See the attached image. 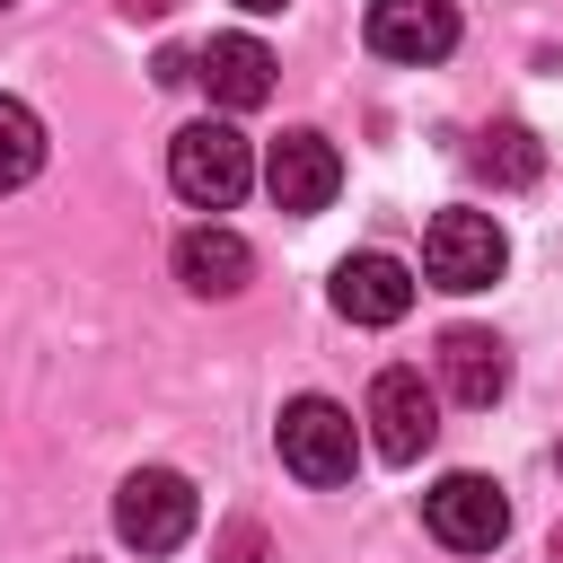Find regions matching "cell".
<instances>
[{
	"label": "cell",
	"instance_id": "d6986e66",
	"mask_svg": "<svg viewBox=\"0 0 563 563\" xmlns=\"http://www.w3.org/2000/svg\"><path fill=\"white\" fill-rule=\"evenodd\" d=\"M554 466H563V449H554Z\"/></svg>",
	"mask_w": 563,
	"mask_h": 563
},
{
	"label": "cell",
	"instance_id": "ac0fdd59",
	"mask_svg": "<svg viewBox=\"0 0 563 563\" xmlns=\"http://www.w3.org/2000/svg\"><path fill=\"white\" fill-rule=\"evenodd\" d=\"M554 563H563V528H554Z\"/></svg>",
	"mask_w": 563,
	"mask_h": 563
},
{
	"label": "cell",
	"instance_id": "2e32d148",
	"mask_svg": "<svg viewBox=\"0 0 563 563\" xmlns=\"http://www.w3.org/2000/svg\"><path fill=\"white\" fill-rule=\"evenodd\" d=\"M123 9H132V18H167L176 0H123Z\"/></svg>",
	"mask_w": 563,
	"mask_h": 563
},
{
	"label": "cell",
	"instance_id": "7c38bea8",
	"mask_svg": "<svg viewBox=\"0 0 563 563\" xmlns=\"http://www.w3.org/2000/svg\"><path fill=\"white\" fill-rule=\"evenodd\" d=\"M246 273H255V246L238 238V229H185L176 238V282L194 290V299H238L246 290Z\"/></svg>",
	"mask_w": 563,
	"mask_h": 563
},
{
	"label": "cell",
	"instance_id": "5bb4252c",
	"mask_svg": "<svg viewBox=\"0 0 563 563\" xmlns=\"http://www.w3.org/2000/svg\"><path fill=\"white\" fill-rule=\"evenodd\" d=\"M35 167H44V123L26 97H0V194H18Z\"/></svg>",
	"mask_w": 563,
	"mask_h": 563
},
{
	"label": "cell",
	"instance_id": "e0dca14e",
	"mask_svg": "<svg viewBox=\"0 0 563 563\" xmlns=\"http://www.w3.org/2000/svg\"><path fill=\"white\" fill-rule=\"evenodd\" d=\"M238 9H246V18H273V9H290V0H238Z\"/></svg>",
	"mask_w": 563,
	"mask_h": 563
},
{
	"label": "cell",
	"instance_id": "9a60e30c",
	"mask_svg": "<svg viewBox=\"0 0 563 563\" xmlns=\"http://www.w3.org/2000/svg\"><path fill=\"white\" fill-rule=\"evenodd\" d=\"M229 563H264V537H255V528H246V519H238V528H229Z\"/></svg>",
	"mask_w": 563,
	"mask_h": 563
},
{
	"label": "cell",
	"instance_id": "7a4b0ae2",
	"mask_svg": "<svg viewBox=\"0 0 563 563\" xmlns=\"http://www.w3.org/2000/svg\"><path fill=\"white\" fill-rule=\"evenodd\" d=\"M273 449H282V466L299 475V484H352V466H361V431H352V413L334 405V396H290L282 405V422H273Z\"/></svg>",
	"mask_w": 563,
	"mask_h": 563
},
{
	"label": "cell",
	"instance_id": "8992f818",
	"mask_svg": "<svg viewBox=\"0 0 563 563\" xmlns=\"http://www.w3.org/2000/svg\"><path fill=\"white\" fill-rule=\"evenodd\" d=\"M422 528H431L449 554H493V545L510 537V501H501L493 475H440V484L422 493Z\"/></svg>",
	"mask_w": 563,
	"mask_h": 563
},
{
	"label": "cell",
	"instance_id": "6da1fadb",
	"mask_svg": "<svg viewBox=\"0 0 563 563\" xmlns=\"http://www.w3.org/2000/svg\"><path fill=\"white\" fill-rule=\"evenodd\" d=\"M167 185H176L194 211H229V202L255 185V150H246V132L220 123V114L185 123V132L167 141Z\"/></svg>",
	"mask_w": 563,
	"mask_h": 563
},
{
	"label": "cell",
	"instance_id": "ffe728a7",
	"mask_svg": "<svg viewBox=\"0 0 563 563\" xmlns=\"http://www.w3.org/2000/svg\"><path fill=\"white\" fill-rule=\"evenodd\" d=\"M0 9H9V0H0Z\"/></svg>",
	"mask_w": 563,
	"mask_h": 563
},
{
	"label": "cell",
	"instance_id": "8fae6325",
	"mask_svg": "<svg viewBox=\"0 0 563 563\" xmlns=\"http://www.w3.org/2000/svg\"><path fill=\"white\" fill-rule=\"evenodd\" d=\"M194 79L211 88L220 114H246V106L273 97V53H264L255 35H211V44L194 53Z\"/></svg>",
	"mask_w": 563,
	"mask_h": 563
},
{
	"label": "cell",
	"instance_id": "ba28073f",
	"mask_svg": "<svg viewBox=\"0 0 563 563\" xmlns=\"http://www.w3.org/2000/svg\"><path fill=\"white\" fill-rule=\"evenodd\" d=\"M334 185H343V158H334V141H325V132H308V123H299V132H282V141L264 150V194H273L282 211H299V220H308V211H325V202H334Z\"/></svg>",
	"mask_w": 563,
	"mask_h": 563
},
{
	"label": "cell",
	"instance_id": "3957f363",
	"mask_svg": "<svg viewBox=\"0 0 563 563\" xmlns=\"http://www.w3.org/2000/svg\"><path fill=\"white\" fill-rule=\"evenodd\" d=\"M194 519H202V501H194V484L176 466H132L114 484V537L132 554H176L194 537Z\"/></svg>",
	"mask_w": 563,
	"mask_h": 563
},
{
	"label": "cell",
	"instance_id": "277c9868",
	"mask_svg": "<svg viewBox=\"0 0 563 563\" xmlns=\"http://www.w3.org/2000/svg\"><path fill=\"white\" fill-rule=\"evenodd\" d=\"M510 264V238L493 211H440L422 229V282L431 290H493Z\"/></svg>",
	"mask_w": 563,
	"mask_h": 563
},
{
	"label": "cell",
	"instance_id": "5b68a950",
	"mask_svg": "<svg viewBox=\"0 0 563 563\" xmlns=\"http://www.w3.org/2000/svg\"><path fill=\"white\" fill-rule=\"evenodd\" d=\"M361 422H369V449H378L387 466H413V457L440 440V387H431L422 369H378Z\"/></svg>",
	"mask_w": 563,
	"mask_h": 563
},
{
	"label": "cell",
	"instance_id": "4fadbf2b",
	"mask_svg": "<svg viewBox=\"0 0 563 563\" xmlns=\"http://www.w3.org/2000/svg\"><path fill=\"white\" fill-rule=\"evenodd\" d=\"M466 167H475L493 194H528V185L545 176V141H537L528 123H484V132L466 141Z\"/></svg>",
	"mask_w": 563,
	"mask_h": 563
},
{
	"label": "cell",
	"instance_id": "9c48e42d",
	"mask_svg": "<svg viewBox=\"0 0 563 563\" xmlns=\"http://www.w3.org/2000/svg\"><path fill=\"white\" fill-rule=\"evenodd\" d=\"M325 299H334V317H352V325H396V317L413 308V273H405L396 255L361 246V255H343V264H334Z\"/></svg>",
	"mask_w": 563,
	"mask_h": 563
},
{
	"label": "cell",
	"instance_id": "30bf717a",
	"mask_svg": "<svg viewBox=\"0 0 563 563\" xmlns=\"http://www.w3.org/2000/svg\"><path fill=\"white\" fill-rule=\"evenodd\" d=\"M431 369H440V396L449 405H501V387H510V352H501V334H484V325H449L440 334V352H431Z\"/></svg>",
	"mask_w": 563,
	"mask_h": 563
},
{
	"label": "cell",
	"instance_id": "52a82bcc",
	"mask_svg": "<svg viewBox=\"0 0 563 563\" xmlns=\"http://www.w3.org/2000/svg\"><path fill=\"white\" fill-rule=\"evenodd\" d=\"M361 35H369V53L378 62H449L457 53V9L449 0H369V18H361Z\"/></svg>",
	"mask_w": 563,
	"mask_h": 563
}]
</instances>
